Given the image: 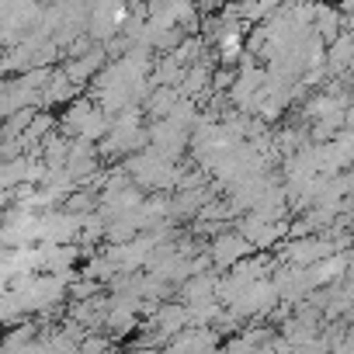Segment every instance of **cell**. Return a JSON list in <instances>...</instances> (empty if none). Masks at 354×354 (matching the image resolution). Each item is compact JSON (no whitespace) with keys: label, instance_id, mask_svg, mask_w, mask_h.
Here are the masks:
<instances>
[{"label":"cell","instance_id":"6da1fadb","mask_svg":"<svg viewBox=\"0 0 354 354\" xmlns=\"http://www.w3.org/2000/svg\"><path fill=\"white\" fill-rule=\"evenodd\" d=\"M250 250V240L247 236H233V233H226V236H219V243L212 247V257L219 261V264H240V257Z\"/></svg>","mask_w":354,"mask_h":354}]
</instances>
